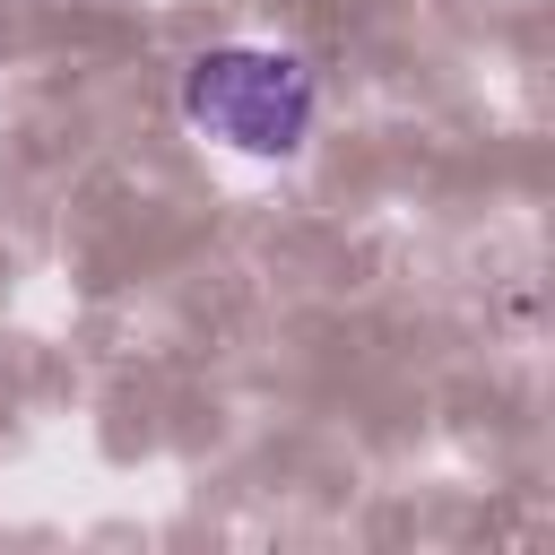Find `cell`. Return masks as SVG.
Listing matches in <instances>:
<instances>
[{"label":"cell","instance_id":"6da1fadb","mask_svg":"<svg viewBox=\"0 0 555 555\" xmlns=\"http://www.w3.org/2000/svg\"><path fill=\"white\" fill-rule=\"evenodd\" d=\"M191 121L217 130L225 147L286 156V147H304L312 87L286 52H208V61H191Z\"/></svg>","mask_w":555,"mask_h":555}]
</instances>
